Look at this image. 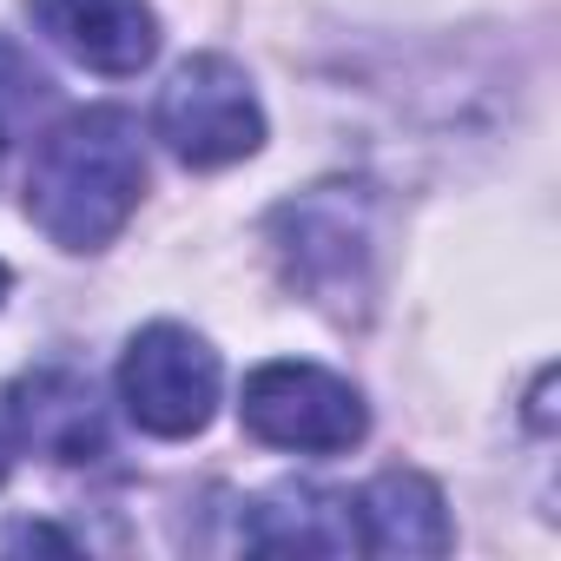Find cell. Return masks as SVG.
<instances>
[{
    "mask_svg": "<svg viewBox=\"0 0 561 561\" xmlns=\"http://www.w3.org/2000/svg\"><path fill=\"white\" fill-rule=\"evenodd\" d=\"M146 198V146L119 106L67 113L27 165V218L60 251H106Z\"/></svg>",
    "mask_w": 561,
    "mask_h": 561,
    "instance_id": "6da1fadb",
    "label": "cell"
},
{
    "mask_svg": "<svg viewBox=\"0 0 561 561\" xmlns=\"http://www.w3.org/2000/svg\"><path fill=\"white\" fill-rule=\"evenodd\" d=\"M271 251L291 291H305L331 318H364L377 298V198L370 185L331 179L271 211Z\"/></svg>",
    "mask_w": 561,
    "mask_h": 561,
    "instance_id": "7a4b0ae2",
    "label": "cell"
},
{
    "mask_svg": "<svg viewBox=\"0 0 561 561\" xmlns=\"http://www.w3.org/2000/svg\"><path fill=\"white\" fill-rule=\"evenodd\" d=\"M238 416L257 443L291 449V456H344L370 436V410L364 390L324 364H298V357H271L244 377Z\"/></svg>",
    "mask_w": 561,
    "mask_h": 561,
    "instance_id": "3957f363",
    "label": "cell"
},
{
    "mask_svg": "<svg viewBox=\"0 0 561 561\" xmlns=\"http://www.w3.org/2000/svg\"><path fill=\"white\" fill-rule=\"evenodd\" d=\"M152 133L192 172H218V165L251 159L264 146V106L251 93V73L238 60H225V54H192L159 87Z\"/></svg>",
    "mask_w": 561,
    "mask_h": 561,
    "instance_id": "277c9868",
    "label": "cell"
},
{
    "mask_svg": "<svg viewBox=\"0 0 561 561\" xmlns=\"http://www.w3.org/2000/svg\"><path fill=\"white\" fill-rule=\"evenodd\" d=\"M218 390H225V370L198 331H185L172 318L133 331V344L119 357V403L146 436H159V443L198 436L218 416Z\"/></svg>",
    "mask_w": 561,
    "mask_h": 561,
    "instance_id": "5b68a950",
    "label": "cell"
},
{
    "mask_svg": "<svg viewBox=\"0 0 561 561\" xmlns=\"http://www.w3.org/2000/svg\"><path fill=\"white\" fill-rule=\"evenodd\" d=\"M0 423H8L14 449L54 456V462H93V456H106V403H100L93 377L73 370V364L27 370L8 390V403H0Z\"/></svg>",
    "mask_w": 561,
    "mask_h": 561,
    "instance_id": "8992f818",
    "label": "cell"
},
{
    "mask_svg": "<svg viewBox=\"0 0 561 561\" xmlns=\"http://www.w3.org/2000/svg\"><path fill=\"white\" fill-rule=\"evenodd\" d=\"M27 21L87 73L133 80L159 60V14L146 0H27Z\"/></svg>",
    "mask_w": 561,
    "mask_h": 561,
    "instance_id": "52a82bcc",
    "label": "cell"
},
{
    "mask_svg": "<svg viewBox=\"0 0 561 561\" xmlns=\"http://www.w3.org/2000/svg\"><path fill=\"white\" fill-rule=\"evenodd\" d=\"M351 508H357V548H370V554L430 561V554L456 548L449 502H443V489L423 469H383V476H370L351 495Z\"/></svg>",
    "mask_w": 561,
    "mask_h": 561,
    "instance_id": "ba28073f",
    "label": "cell"
},
{
    "mask_svg": "<svg viewBox=\"0 0 561 561\" xmlns=\"http://www.w3.org/2000/svg\"><path fill=\"white\" fill-rule=\"evenodd\" d=\"M238 541L257 554H351L357 548V508L344 489L285 482V489L244 502Z\"/></svg>",
    "mask_w": 561,
    "mask_h": 561,
    "instance_id": "9c48e42d",
    "label": "cell"
},
{
    "mask_svg": "<svg viewBox=\"0 0 561 561\" xmlns=\"http://www.w3.org/2000/svg\"><path fill=\"white\" fill-rule=\"evenodd\" d=\"M54 113V80L34 67L27 47H14L8 34H0V152L34 139V126Z\"/></svg>",
    "mask_w": 561,
    "mask_h": 561,
    "instance_id": "30bf717a",
    "label": "cell"
},
{
    "mask_svg": "<svg viewBox=\"0 0 561 561\" xmlns=\"http://www.w3.org/2000/svg\"><path fill=\"white\" fill-rule=\"evenodd\" d=\"M0 548H73V535H60L47 522H14V528H0Z\"/></svg>",
    "mask_w": 561,
    "mask_h": 561,
    "instance_id": "8fae6325",
    "label": "cell"
},
{
    "mask_svg": "<svg viewBox=\"0 0 561 561\" xmlns=\"http://www.w3.org/2000/svg\"><path fill=\"white\" fill-rule=\"evenodd\" d=\"M8 462H14V436H8V423H0V482H8Z\"/></svg>",
    "mask_w": 561,
    "mask_h": 561,
    "instance_id": "7c38bea8",
    "label": "cell"
},
{
    "mask_svg": "<svg viewBox=\"0 0 561 561\" xmlns=\"http://www.w3.org/2000/svg\"><path fill=\"white\" fill-rule=\"evenodd\" d=\"M8 285H14V277H8V264H0V298H8Z\"/></svg>",
    "mask_w": 561,
    "mask_h": 561,
    "instance_id": "4fadbf2b",
    "label": "cell"
}]
</instances>
